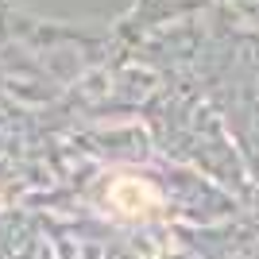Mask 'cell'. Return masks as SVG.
Here are the masks:
<instances>
[{"instance_id": "1", "label": "cell", "mask_w": 259, "mask_h": 259, "mask_svg": "<svg viewBox=\"0 0 259 259\" xmlns=\"http://www.w3.org/2000/svg\"><path fill=\"white\" fill-rule=\"evenodd\" d=\"M108 197H112V209H120L124 217H143V213H151V209H159L155 186L143 182V178H120L108 190Z\"/></svg>"}]
</instances>
